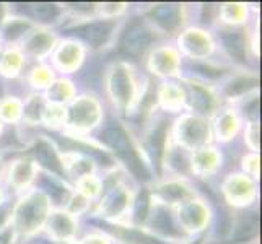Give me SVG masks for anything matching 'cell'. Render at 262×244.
I'll use <instances>...</instances> for the list:
<instances>
[{"label": "cell", "mask_w": 262, "mask_h": 244, "mask_svg": "<svg viewBox=\"0 0 262 244\" xmlns=\"http://www.w3.org/2000/svg\"><path fill=\"white\" fill-rule=\"evenodd\" d=\"M151 41V36L147 28H143L142 25H134L132 28L125 33L122 39V48L125 52H129L130 56H139Z\"/></svg>", "instance_id": "cell-1"}, {"label": "cell", "mask_w": 262, "mask_h": 244, "mask_svg": "<svg viewBox=\"0 0 262 244\" xmlns=\"http://www.w3.org/2000/svg\"><path fill=\"white\" fill-rule=\"evenodd\" d=\"M103 139H104V142L107 143V145L113 147L121 157H124L125 160H129V161L134 160V155H132V151H130L127 137H125V134L121 129H110V130H106L104 135H103Z\"/></svg>", "instance_id": "cell-2"}, {"label": "cell", "mask_w": 262, "mask_h": 244, "mask_svg": "<svg viewBox=\"0 0 262 244\" xmlns=\"http://www.w3.org/2000/svg\"><path fill=\"white\" fill-rule=\"evenodd\" d=\"M107 33H110V25H106V23H95V25H90L82 30V34L85 36V39L92 44L103 42L106 39Z\"/></svg>", "instance_id": "cell-3"}, {"label": "cell", "mask_w": 262, "mask_h": 244, "mask_svg": "<svg viewBox=\"0 0 262 244\" xmlns=\"http://www.w3.org/2000/svg\"><path fill=\"white\" fill-rule=\"evenodd\" d=\"M30 13L42 21H51L57 16V8L51 4H31Z\"/></svg>", "instance_id": "cell-4"}, {"label": "cell", "mask_w": 262, "mask_h": 244, "mask_svg": "<svg viewBox=\"0 0 262 244\" xmlns=\"http://www.w3.org/2000/svg\"><path fill=\"white\" fill-rule=\"evenodd\" d=\"M153 15L157 16V20H158L160 23H163V25H166V26H168V23L171 25V23L174 21L176 8H174L173 5H160Z\"/></svg>", "instance_id": "cell-5"}, {"label": "cell", "mask_w": 262, "mask_h": 244, "mask_svg": "<svg viewBox=\"0 0 262 244\" xmlns=\"http://www.w3.org/2000/svg\"><path fill=\"white\" fill-rule=\"evenodd\" d=\"M227 44H228V48L233 51V54H236V56H241V51H243L241 44H243V41L239 38V34L233 33V34L227 36Z\"/></svg>", "instance_id": "cell-6"}]
</instances>
